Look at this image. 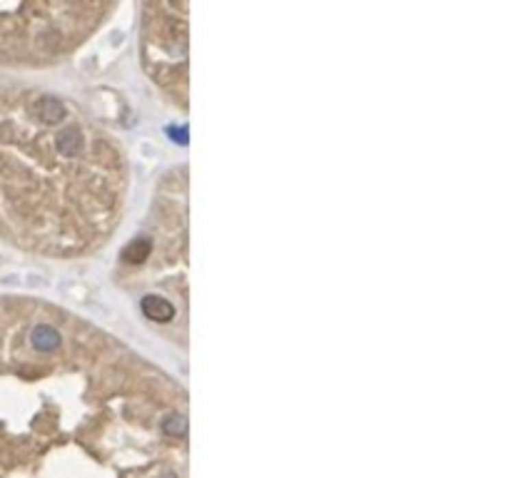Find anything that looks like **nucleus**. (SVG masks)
<instances>
[{
    "mask_svg": "<svg viewBox=\"0 0 511 478\" xmlns=\"http://www.w3.org/2000/svg\"><path fill=\"white\" fill-rule=\"evenodd\" d=\"M140 307H142V314H145L147 319L160 321V324L175 319V307L167 299H162V297H152V294H147Z\"/></svg>",
    "mask_w": 511,
    "mask_h": 478,
    "instance_id": "f257e3e1",
    "label": "nucleus"
},
{
    "mask_svg": "<svg viewBox=\"0 0 511 478\" xmlns=\"http://www.w3.org/2000/svg\"><path fill=\"white\" fill-rule=\"evenodd\" d=\"M30 342L38 351H53V349L60 347V334L58 329H53L50 324H38L30 334Z\"/></svg>",
    "mask_w": 511,
    "mask_h": 478,
    "instance_id": "f03ea898",
    "label": "nucleus"
},
{
    "mask_svg": "<svg viewBox=\"0 0 511 478\" xmlns=\"http://www.w3.org/2000/svg\"><path fill=\"white\" fill-rule=\"evenodd\" d=\"M187 431V424L185 418H167L165 421V433H170V436H185Z\"/></svg>",
    "mask_w": 511,
    "mask_h": 478,
    "instance_id": "7ed1b4c3",
    "label": "nucleus"
}]
</instances>
